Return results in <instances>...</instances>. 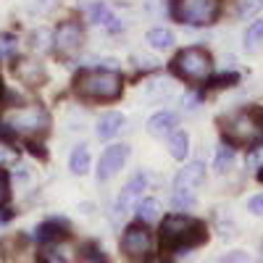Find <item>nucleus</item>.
Wrapping results in <instances>:
<instances>
[{
	"mask_svg": "<svg viewBox=\"0 0 263 263\" xmlns=\"http://www.w3.org/2000/svg\"><path fill=\"white\" fill-rule=\"evenodd\" d=\"M221 140L232 147H260L263 145V105H245L218 116Z\"/></svg>",
	"mask_w": 263,
	"mask_h": 263,
	"instance_id": "f257e3e1",
	"label": "nucleus"
},
{
	"mask_svg": "<svg viewBox=\"0 0 263 263\" xmlns=\"http://www.w3.org/2000/svg\"><path fill=\"white\" fill-rule=\"evenodd\" d=\"M208 242V227L187 213H171L161 221V250L187 253Z\"/></svg>",
	"mask_w": 263,
	"mask_h": 263,
	"instance_id": "f03ea898",
	"label": "nucleus"
},
{
	"mask_svg": "<svg viewBox=\"0 0 263 263\" xmlns=\"http://www.w3.org/2000/svg\"><path fill=\"white\" fill-rule=\"evenodd\" d=\"M121 87L124 84L116 69H84L74 79V92L84 100H116Z\"/></svg>",
	"mask_w": 263,
	"mask_h": 263,
	"instance_id": "7ed1b4c3",
	"label": "nucleus"
},
{
	"mask_svg": "<svg viewBox=\"0 0 263 263\" xmlns=\"http://www.w3.org/2000/svg\"><path fill=\"white\" fill-rule=\"evenodd\" d=\"M174 77L184 82H205L213 71V58L205 48H184L168 63Z\"/></svg>",
	"mask_w": 263,
	"mask_h": 263,
	"instance_id": "20e7f679",
	"label": "nucleus"
},
{
	"mask_svg": "<svg viewBox=\"0 0 263 263\" xmlns=\"http://www.w3.org/2000/svg\"><path fill=\"white\" fill-rule=\"evenodd\" d=\"M171 16L190 27H208L218 18V0H171Z\"/></svg>",
	"mask_w": 263,
	"mask_h": 263,
	"instance_id": "39448f33",
	"label": "nucleus"
},
{
	"mask_svg": "<svg viewBox=\"0 0 263 263\" xmlns=\"http://www.w3.org/2000/svg\"><path fill=\"white\" fill-rule=\"evenodd\" d=\"M6 121L13 132H21V135H27V137L42 135V132L50 129V114L42 105H27V108H21V111H13V114H8Z\"/></svg>",
	"mask_w": 263,
	"mask_h": 263,
	"instance_id": "423d86ee",
	"label": "nucleus"
},
{
	"mask_svg": "<svg viewBox=\"0 0 263 263\" xmlns=\"http://www.w3.org/2000/svg\"><path fill=\"white\" fill-rule=\"evenodd\" d=\"M121 253L132 260H142L153 253V234L147 227L142 224H132L126 227L124 237H121Z\"/></svg>",
	"mask_w": 263,
	"mask_h": 263,
	"instance_id": "0eeeda50",
	"label": "nucleus"
},
{
	"mask_svg": "<svg viewBox=\"0 0 263 263\" xmlns=\"http://www.w3.org/2000/svg\"><path fill=\"white\" fill-rule=\"evenodd\" d=\"M126 158H129V145H111V147H105V153L98 161V179L108 182L114 174H119L124 168Z\"/></svg>",
	"mask_w": 263,
	"mask_h": 263,
	"instance_id": "6e6552de",
	"label": "nucleus"
},
{
	"mask_svg": "<svg viewBox=\"0 0 263 263\" xmlns=\"http://www.w3.org/2000/svg\"><path fill=\"white\" fill-rule=\"evenodd\" d=\"M55 50L58 53H77L84 42V29L79 21H63V24L55 29Z\"/></svg>",
	"mask_w": 263,
	"mask_h": 263,
	"instance_id": "1a4fd4ad",
	"label": "nucleus"
},
{
	"mask_svg": "<svg viewBox=\"0 0 263 263\" xmlns=\"http://www.w3.org/2000/svg\"><path fill=\"white\" fill-rule=\"evenodd\" d=\"M71 234V224L63 221V218H48V221H42L37 229H34V237L40 239L42 245H53V242H61Z\"/></svg>",
	"mask_w": 263,
	"mask_h": 263,
	"instance_id": "9d476101",
	"label": "nucleus"
},
{
	"mask_svg": "<svg viewBox=\"0 0 263 263\" xmlns=\"http://www.w3.org/2000/svg\"><path fill=\"white\" fill-rule=\"evenodd\" d=\"M145 190H147V177H145L142 171H137L135 177H132V179L124 184V190H121V195H119V200H116V213H119V216L126 213L129 205H132V200H137V197H140Z\"/></svg>",
	"mask_w": 263,
	"mask_h": 263,
	"instance_id": "9b49d317",
	"label": "nucleus"
},
{
	"mask_svg": "<svg viewBox=\"0 0 263 263\" xmlns=\"http://www.w3.org/2000/svg\"><path fill=\"white\" fill-rule=\"evenodd\" d=\"M205 179V166L203 161H195V163H187L184 168H179V174L174 177V187L177 190H195L200 187Z\"/></svg>",
	"mask_w": 263,
	"mask_h": 263,
	"instance_id": "f8f14e48",
	"label": "nucleus"
},
{
	"mask_svg": "<svg viewBox=\"0 0 263 263\" xmlns=\"http://www.w3.org/2000/svg\"><path fill=\"white\" fill-rule=\"evenodd\" d=\"M179 119L177 114H171V111H158V114H153L147 119V132L153 137H168L174 129H177Z\"/></svg>",
	"mask_w": 263,
	"mask_h": 263,
	"instance_id": "ddd939ff",
	"label": "nucleus"
},
{
	"mask_svg": "<svg viewBox=\"0 0 263 263\" xmlns=\"http://www.w3.org/2000/svg\"><path fill=\"white\" fill-rule=\"evenodd\" d=\"M124 121H126V119H124L121 111H108V114H103V116L98 119V129H95V132H98V137L105 140V142H108V140H114L119 132L124 129Z\"/></svg>",
	"mask_w": 263,
	"mask_h": 263,
	"instance_id": "4468645a",
	"label": "nucleus"
},
{
	"mask_svg": "<svg viewBox=\"0 0 263 263\" xmlns=\"http://www.w3.org/2000/svg\"><path fill=\"white\" fill-rule=\"evenodd\" d=\"M87 18H90L92 24H98V27L111 29V32H119L121 29L119 18L114 16V11L108 8L105 3H90V6H87Z\"/></svg>",
	"mask_w": 263,
	"mask_h": 263,
	"instance_id": "2eb2a0df",
	"label": "nucleus"
},
{
	"mask_svg": "<svg viewBox=\"0 0 263 263\" xmlns=\"http://www.w3.org/2000/svg\"><path fill=\"white\" fill-rule=\"evenodd\" d=\"M13 71H16V77L21 82H27V84H42L45 82V69L34 61H18L13 66Z\"/></svg>",
	"mask_w": 263,
	"mask_h": 263,
	"instance_id": "dca6fc26",
	"label": "nucleus"
},
{
	"mask_svg": "<svg viewBox=\"0 0 263 263\" xmlns=\"http://www.w3.org/2000/svg\"><path fill=\"white\" fill-rule=\"evenodd\" d=\"M168 153H171V158H177V161H184L187 158V153H190V135L182 129H174L171 135H168Z\"/></svg>",
	"mask_w": 263,
	"mask_h": 263,
	"instance_id": "f3484780",
	"label": "nucleus"
},
{
	"mask_svg": "<svg viewBox=\"0 0 263 263\" xmlns=\"http://www.w3.org/2000/svg\"><path fill=\"white\" fill-rule=\"evenodd\" d=\"M147 45L150 48H156V50H168V48H174V32L171 29H166V27H153L150 32H147Z\"/></svg>",
	"mask_w": 263,
	"mask_h": 263,
	"instance_id": "a211bd4d",
	"label": "nucleus"
},
{
	"mask_svg": "<svg viewBox=\"0 0 263 263\" xmlns=\"http://www.w3.org/2000/svg\"><path fill=\"white\" fill-rule=\"evenodd\" d=\"M90 163H92V158H90V150H87L84 145H77V147H74V153L69 156V168H71V174L82 177V174L90 171Z\"/></svg>",
	"mask_w": 263,
	"mask_h": 263,
	"instance_id": "6ab92c4d",
	"label": "nucleus"
},
{
	"mask_svg": "<svg viewBox=\"0 0 263 263\" xmlns=\"http://www.w3.org/2000/svg\"><path fill=\"white\" fill-rule=\"evenodd\" d=\"M260 45H263V18L253 21V24L248 27V32H245V50L248 53H255Z\"/></svg>",
	"mask_w": 263,
	"mask_h": 263,
	"instance_id": "aec40b11",
	"label": "nucleus"
},
{
	"mask_svg": "<svg viewBox=\"0 0 263 263\" xmlns=\"http://www.w3.org/2000/svg\"><path fill=\"white\" fill-rule=\"evenodd\" d=\"M158 216H161V203L156 200V197H147V200L140 203V208H137V218H140L142 224H153Z\"/></svg>",
	"mask_w": 263,
	"mask_h": 263,
	"instance_id": "412c9836",
	"label": "nucleus"
},
{
	"mask_svg": "<svg viewBox=\"0 0 263 263\" xmlns=\"http://www.w3.org/2000/svg\"><path fill=\"white\" fill-rule=\"evenodd\" d=\"M232 163H234V147L232 145H221L216 150V158H213V168L218 171V174H224V171H229L232 168Z\"/></svg>",
	"mask_w": 263,
	"mask_h": 263,
	"instance_id": "4be33fe9",
	"label": "nucleus"
},
{
	"mask_svg": "<svg viewBox=\"0 0 263 263\" xmlns=\"http://www.w3.org/2000/svg\"><path fill=\"white\" fill-rule=\"evenodd\" d=\"M171 205L177 208V211H190L195 205V190H177V187H174Z\"/></svg>",
	"mask_w": 263,
	"mask_h": 263,
	"instance_id": "5701e85b",
	"label": "nucleus"
},
{
	"mask_svg": "<svg viewBox=\"0 0 263 263\" xmlns=\"http://www.w3.org/2000/svg\"><path fill=\"white\" fill-rule=\"evenodd\" d=\"M77 255H79V260H95V263H103V260H105V253H103L98 245H92V242H84V245L77 250Z\"/></svg>",
	"mask_w": 263,
	"mask_h": 263,
	"instance_id": "b1692460",
	"label": "nucleus"
},
{
	"mask_svg": "<svg viewBox=\"0 0 263 263\" xmlns=\"http://www.w3.org/2000/svg\"><path fill=\"white\" fill-rule=\"evenodd\" d=\"M237 82H239V74L237 71H224V74H216V77L208 79V84L216 87V90H224V87H232Z\"/></svg>",
	"mask_w": 263,
	"mask_h": 263,
	"instance_id": "393cba45",
	"label": "nucleus"
},
{
	"mask_svg": "<svg viewBox=\"0 0 263 263\" xmlns=\"http://www.w3.org/2000/svg\"><path fill=\"white\" fill-rule=\"evenodd\" d=\"M260 6H263V0H242V3H239V8H237V16L248 18V16L258 13V11H260Z\"/></svg>",
	"mask_w": 263,
	"mask_h": 263,
	"instance_id": "a878e982",
	"label": "nucleus"
},
{
	"mask_svg": "<svg viewBox=\"0 0 263 263\" xmlns=\"http://www.w3.org/2000/svg\"><path fill=\"white\" fill-rule=\"evenodd\" d=\"M248 211H250L253 216H263V192L250 197V200H248Z\"/></svg>",
	"mask_w": 263,
	"mask_h": 263,
	"instance_id": "bb28decb",
	"label": "nucleus"
},
{
	"mask_svg": "<svg viewBox=\"0 0 263 263\" xmlns=\"http://www.w3.org/2000/svg\"><path fill=\"white\" fill-rule=\"evenodd\" d=\"M147 95L150 98H166V95H171V87L166 82H156V87H150Z\"/></svg>",
	"mask_w": 263,
	"mask_h": 263,
	"instance_id": "cd10ccee",
	"label": "nucleus"
},
{
	"mask_svg": "<svg viewBox=\"0 0 263 263\" xmlns=\"http://www.w3.org/2000/svg\"><path fill=\"white\" fill-rule=\"evenodd\" d=\"M6 200H8V177L6 171H0V208H3Z\"/></svg>",
	"mask_w": 263,
	"mask_h": 263,
	"instance_id": "c85d7f7f",
	"label": "nucleus"
},
{
	"mask_svg": "<svg viewBox=\"0 0 263 263\" xmlns=\"http://www.w3.org/2000/svg\"><path fill=\"white\" fill-rule=\"evenodd\" d=\"M248 258H250V255H248L245 250H232V253H227L221 260H248Z\"/></svg>",
	"mask_w": 263,
	"mask_h": 263,
	"instance_id": "c756f323",
	"label": "nucleus"
},
{
	"mask_svg": "<svg viewBox=\"0 0 263 263\" xmlns=\"http://www.w3.org/2000/svg\"><path fill=\"white\" fill-rule=\"evenodd\" d=\"M42 258H48V260H63V255H58V250H53V248H42Z\"/></svg>",
	"mask_w": 263,
	"mask_h": 263,
	"instance_id": "7c9ffc66",
	"label": "nucleus"
},
{
	"mask_svg": "<svg viewBox=\"0 0 263 263\" xmlns=\"http://www.w3.org/2000/svg\"><path fill=\"white\" fill-rule=\"evenodd\" d=\"M40 147H42V145H37V142H27V150H29V153H34L37 158H45L48 153H45V150H40Z\"/></svg>",
	"mask_w": 263,
	"mask_h": 263,
	"instance_id": "2f4dec72",
	"label": "nucleus"
},
{
	"mask_svg": "<svg viewBox=\"0 0 263 263\" xmlns=\"http://www.w3.org/2000/svg\"><path fill=\"white\" fill-rule=\"evenodd\" d=\"M13 50V42L6 40V37H0V53H11Z\"/></svg>",
	"mask_w": 263,
	"mask_h": 263,
	"instance_id": "473e14b6",
	"label": "nucleus"
},
{
	"mask_svg": "<svg viewBox=\"0 0 263 263\" xmlns=\"http://www.w3.org/2000/svg\"><path fill=\"white\" fill-rule=\"evenodd\" d=\"M258 179H260V182H263V168H260V171H258Z\"/></svg>",
	"mask_w": 263,
	"mask_h": 263,
	"instance_id": "72a5a7b5",
	"label": "nucleus"
},
{
	"mask_svg": "<svg viewBox=\"0 0 263 263\" xmlns=\"http://www.w3.org/2000/svg\"><path fill=\"white\" fill-rule=\"evenodd\" d=\"M0 161H3V156H0Z\"/></svg>",
	"mask_w": 263,
	"mask_h": 263,
	"instance_id": "f704fd0d",
	"label": "nucleus"
}]
</instances>
